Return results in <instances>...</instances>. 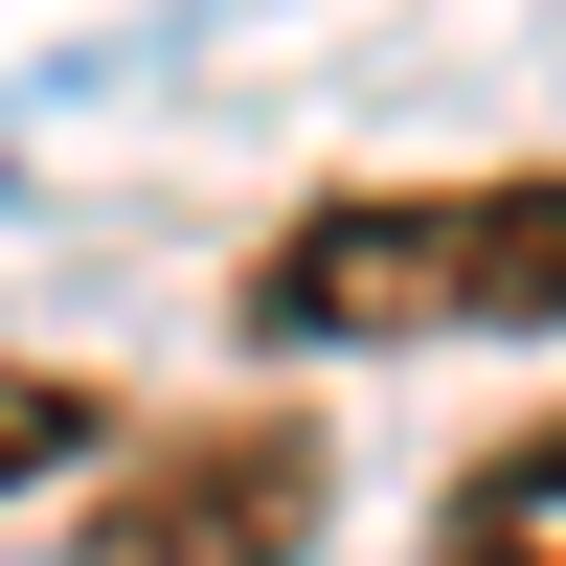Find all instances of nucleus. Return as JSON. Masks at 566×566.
<instances>
[{
    "label": "nucleus",
    "mask_w": 566,
    "mask_h": 566,
    "mask_svg": "<svg viewBox=\"0 0 566 566\" xmlns=\"http://www.w3.org/2000/svg\"><path fill=\"white\" fill-rule=\"evenodd\" d=\"M250 340H566V159H476V181H340L227 272Z\"/></svg>",
    "instance_id": "1"
},
{
    "label": "nucleus",
    "mask_w": 566,
    "mask_h": 566,
    "mask_svg": "<svg viewBox=\"0 0 566 566\" xmlns=\"http://www.w3.org/2000/svg\"><path fill=\"white\" fill-rule=\"evenodd\" d=\"M317 499H340V431L317 408H205V431H159V453L91 476L69 566H295Z\"/></svg>",
    "instance_id": "2"
},
{
    "label": "nucleus",
    "mask_w": 566,
    "mask_h": 566,
    "mask_svg": "<svg viewBox=\"0 0 566 566\" xmlns=\"http://www.w3.org/2000/svg\"><path fill=\"white\" fill-rule=\"evenodd\" d=\"M431 566H566V408H544V431H499L476 476L431 499Z\"/></svg>",
    "instance_id": "3"
},
{
    "label": "nucleus",
    "mask_w": 566,
    "mask_h": 566,
    "mask_svg": "<svg viewBox=\"0 0 566 566\" xmlns=\"http://www.w3.org/2000/svg\"><path fill=\"white\" fill-rule=\"evenodd\" d=\"M69 453H91V386L69 363H0V499H45Z\"/></svg>",
    "instance_id": "4"
}]
</instances>
